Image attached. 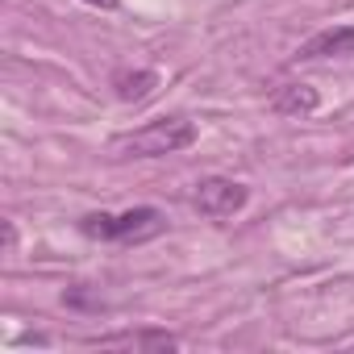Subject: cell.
Wrapping results in <instances>:
<instances>
[{"label":"cell","instance_id":"obj_9","mask_svg":"<svg viewBox=\"0 0 354 354\" xmlns=\"http://www.w3.org/2000/svg\"><path fill=\"white\" fill-rule=\"evenodd\" d=\"M84 5H92V9H117L121 0H84Z\"/></svg>","mask_w":354,"mask_h":354},{"label":"cell","instance_id":"obj_5","mask_svg":"<svg viewBox=\"0 0 354 354\" xmlns=\"http://www.w3.org/2000/svg\"><path fill=\"white\" fill-rule=\"evenodd\" d=\"M88 346H100V350H175L180 337H171L167 329H133V333H109V337H92Z\"/></svg>","mask_w":354,"mask_h":354},{"label":"cell","instance_id":"obj_1","mask_svg":"<svg viewBox=\"0 0 354 354\" xmlns=\"http://www.w3.org/2000/svg\"><path fill=\"white\" fill-rule=\"evenodd\" d=\"M196 142V121L188 117H158L138 125L133 133L113 138V154L117 158H162V154H180Z\"/></svg>","mask_w":354,"mask_h":354},{"label":"cell","instance_id":"obj_7","mask_svg":"<svg viewBox=\"0 0 354 354\" xmlns=\"http://www.w3.org/2000/svg\"><path fill=\"white\" fill-rule=\"evenodd\" d=\"M317 104H321V96H317V88H308V84H283V88L271 96V109H275L279 117H308V113H317Z\"/></svg>","mask_w":354,"mask_h":354},{"label":"cell","instance_id":"obj_2","mask_svg":"<svg viewBox=\"0 0 354 354\" xmlns=\"http://www.w3.org/2000/svg\"><path fill=\"white\" fill-rule=\"evenodd\" d=\"M167 230V217L150 205H138V209H125V213H88L80 217V234L92 238V242H121V246H133V242H150Z\"/></svg>","mask_w":354,"mask_h":354},{"label":"cell","instance_id":"obj_4","mask_svg":"<svg viewBox=\"0 0 354 354\" xmlns=\"http://www.w3.org/2000/svg\"><path fill=\"white\" fill-rule=\"evenodd\" d=\"M354 55V26H333V30H321L313 34L308 42H300L296 59L304 63H317V59H346Z\"/></svg>","mask_w":354,"mask_h":354},{"label":"cell","instance_id":"obj_8","mask_svg":"<svg viewBox=\"0 0 354 354\" xmlns=\"http://www.w3.org/2000/svg\"><path fill=\"white\" fill-rule=\"evenodd\" d=\"M13 250H17V225L5 221V254H13Z\"/></svg>","mask_w":354,"mask_h":354},{"label":"cell","instance_id":"obj_6","mask_svg":"<svg viewBox=\"0 0 354 354\" xmlns=\"http://www.w3.org/2000/svg\"><path fill=\"white\" fill-rule=\"evenodd\" d=\"M158 88V71H150V67H121V71H113V92H117V100H125V104H138V100H146L150 92Z\"/></svg>","mask_w":354,"mask_h":354},{"label":"cell","instance_id":"obj_3","mask_svg":"<svg viewBox=\"0 0 354 354\" xmlns=\"http://www.w3.org/2000/svg\"><path fill=\"white\" fill-rule=\"evenodd\" d=\"M246 201H250L246 184L225 180V175H209V180L196 184V209H201L205 217H213V221H225V217L242 213Z\"/></svg>","mask_w":354,"mask_h":354}]
</instances>
